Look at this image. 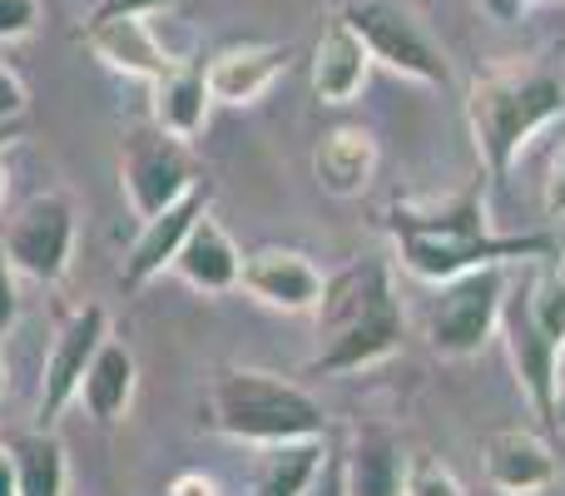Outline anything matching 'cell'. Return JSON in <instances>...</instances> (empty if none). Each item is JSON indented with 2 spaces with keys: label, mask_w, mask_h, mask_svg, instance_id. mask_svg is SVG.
Instances as JSON below:
<instances>
[{
  "label": "cell",
  "mask_w": 565,
  "mask_h": 496,
  "mask_svg": "<svg viewBox=\"0 0 565 496\" xmlns=\"http://www.w3.org/2000/svg\"><path fill=\"white\" fill-rule=\"evenodd\" d=\"M511 268L507 263H481L457 278L431 283L427 308V342L437 358H477L501 328V303H507Z\"/></svg>",
  "instance_id": "obj_5"
},
{
  "label": "cell",
  "mask_w": 565,
  "mask_h": 496,
  "mask_svg": "<svg viewBox=\"0 0 565 496\" xmlns=\"http://www.w3.org/2000/svg\"><path fill=\"white\" fill-rule=\"evenodd\" d=\"M372 50L348 20H332L328 30L318 35L312 45V95L322 105H352V99L367 89V75H372Z\"/></svg>",
  "instance_id": "obj_16"
},
{
  "label": "cell",
  "mask_w": 565,
  "mask_h": 496,
  "mask_svg": "<svg viewBox=\"0 0 565 496\" xmlns=\"http://www.w3.org/2000/svg\"><path fill=\"white\" fill-rule=\"evenodd\" d=\"M179 0H95L89 20H115V15H164Z\"/></svg>",
  "instance_id": "obj_28"
},
{
  "label": "cell",
  "mask_w": 565,
  "mask_h": 496,
  "mask_svg": "<svg viewBox=\"0 0 565 496\" xmlns=\"http://www.w3.org/2000/svg\"><path fill=\"white\" fill-rule=\"evenodd\" d=\"M10 457H15V482H20V496H65L70 487V462H65V447L50 428H35V432H20V437L6 442Z\"/></svg>",
  "instance_id": "obj_23"
},
{
  "label": "cell",
  "mask_w": 565,
  "mask_h": 496,
  "mask_svg": "<svg viewBox=\"0 0 565 496\" xmlns=\"http://www.w3.org/2000/svg\"><path fill=\"white\" fill-rule=\"evenodd\" d=\"M169 496H218V482L204 477V472H184V477H174Z\"/></svg>",
  "instance_id": "obj_30"
},
{
  "label": "cell",
  "mask_w": 565,
  "mask_h": 496,
  "mask_svg": "<svg viewBox=\"0 0 565 496\" xmlns=\"http://www.w3.org/2000/svg\"><path fill=\"white\" fill-rule=\"evenodd\" d=\"M521 6H531V0H521Z\"/></svg>",
  "instance_id": "obj_36"
},
{
  "label": "cell",
  "mask_w": 565,
  "mask_h": 496,
  "mask_svg": "<svg viewBox=\"0 0 565 496\" xmlns=\"http://www.w3.org/2000/svg\"><path fill=\"white\" fill-rule=\"evenodd\" d=\"M481 467H487V482L501 496H541L556 487V477H561L556 447L531 428L491 432L487 447H481Z\"/></svg>",
  "instance_id": "obj_13"
},
{
  "label": "cell",
  "mask_w": 565,
  "mask_h": 496,
  "mask_svg": "<svg viewBox=\"0 0 565 496\" xmlns=\"http://www.w3.org/2000/svg\"><path fill=\"white\" fill-rule=\"evenodd\" d=\"M322 283L328 278H322V268L308 253L282 244L244 253V268H238V288L274 313H312L322 298Z\"/></svg>",
  "instance_id": "obj_11"
},
{
  "label": "cell",
  "mask_w": 565,
  "mask_h": 496,
  "mask_svg": "<svg viewBox=\"0 0 565 496\" xmlns=\"http://www.w3.org/2000/svg\"><path fill=\"white\" fill-rule=\"evenodd\" d=\"M258 477L254 496H312L322 467H328V447L322 437H302V442H278V447H258Z\"/></svg>",
  "instance_id": "obj_22"
},
{
  "label": "cell",
  "mask_w": 565,
  "mask_h": 496,
  "mask_svg": "<svg viewBox=\"0 0 565 496\" xmlns=\"http://www.w3.org/2000/svg\"><path fill=\"white\" fill-rule=\"evenodd\" d=\"M407 457L387 432H358L352 452L342 457V496H402Z\"/></svg>",
  "instance_id": "obj_21"
},
{
  "label": "cell",
  "mask_w": 565,
  "mask_h": 496,
  "mask_svg": "<svg viewBox=\"0 0 565 496\" xmlns=\"http://www.w3.org/2000/svg\"><path fill=\"white\" fill-rule=\"evenodd\" d=\"M105 338H109V313L99 308V303H79V308L60 323L55 342H50V352H45V368H40V402H35L40 428H50V422L79 398L85 368L95 362Z\"/></svg>",
  "instance_id": "obj_9"
},
{
  "label": "cell",
  "mask_w": 565,
  "mask_h": 496,
  "mask_svg": "<svg viewBox=\"0 0 565 496\" xmlns=\"http://www.w3.org/2000/svg\"><path fill=\"white\" fill-rule=\"evenodd\" d=\"M0 496H20V482H15V457H10V447H0Z\"/></svg>",
  "instance_id": "obj_31"
},
{
  "label": "cell",
  "mask_w": 565,
  "mask_h": 496,
  "mask_svg": "<svg viewBox=\"0 0 565 496\" xmlns=\"http://www.w3.org/2000/svg\"><path fill=\"white\" fill-rule=\"evenodd\" d=\"M149 95H154L149 119H154L159 129H169V135H179V139L204 135L209 105H214V89H209L204 65H194V60H174V65L149 85Z\"/></svg>",
  "instance_id": "obj_20"
},
{
  "label": "cell",
  "mask_w": 565,
  "mask_h": 496,
  "mask_svg": "<svg viewBox=\"0 0 565 496\" xmlns=\"http://www.w3.org/2000/svg\"><path fill=\"white\" fill-rule=\"evenodd\" d=\"M292 50L288 45H268V40H248V45H228L218 50L214 60L204 65L209 89H214V105H258L268 89L282 80Z\"/></svg>",
  "instance_id": "obj_15"
},
{
  "label": "cell",
  "mask_w": 565,
  "mask_h": 496,
  "mask_svg": "<svg viewBox=\"0 0 565 496\" xmlns=\"http://www.w3.org/2000/svg\"><path fill=\"white\" fill-rule=\"evenodd\" d=\"M487 184L491 179L477 169L467 189L447 199H402L387 209V234L397 244V258L412 278L441 283L457 278L481 263H536L556 253L551 234H497L487 209Z\"/></svg>",
  "instance_id": "obj_1"
},
{
  "label": "cell",
  "mask_w": 565,
  "mask_h": 496,
  "mask_svg": "<svg viewBox=\"0 0 565 496\" xmlns=\"http://www.w3.org/2000/svg\"><path fill=\"white\" fill-rule=\"evenodd\" d=\"M0 249L15 273L35 283H60L70 273V253H75V199L60 189L30 194L25 204H15L0 219Z\"/></svg>",
  "instance_id": "obj_7"
},
{
  "label": "cell",
  "mask_w": 565,
  "mask_h": 496,
  "mask_svg": "<svg viewBox=\"0 0 565 496\" xmlns=\"http://www.w3.org/2000/svg\"><path fill=\"white\" fill-rule=\"evenodd\" d=\"M0 392H6V358H0Z\"/></svg>",
  "instance_id": "obj_35"
},
{
  "label": "cell",
  "mask_w": 565,
  "mask_h": 496,
  "mask_svg": "<svg viewBox=\"0 0 565 496\" xmlns=\"http://www.w3.org/2000/svg\"><path fill=\"white\" fill-rule=\"evenodd\" d=\"M501 342H507V358H511V372H516L521 392H526L531 412L551 422L556 412V378H561V358L565 348L556 338L541 333V323L531 318L526 308V293H521V278L507 283V303H501Z\"/></svg>",
  "instance_id": "obj_10"
},
{
  "label": "cell",
  "mask_w": 565,
  "mask_h": 496,
  "mask_svg": "<svg viewBox=\"0 0 565 496\" xmlns=\"http://www.w3.org/2000/svg\"><path fill=\"white\" fill-rule=\"evenodd\" d=\"M312 179L332 199H362L377 179V139L362 125H338L312 149Z\"/></svg>",
  "instance_id": "obj_17"
},
{
  "label": "cell",
  "mask_w": 565,
  "mask_h": 496,
  "mask_svg": "<svg viewBox=\"0 0 565 496\" xmlns=\"http://www.w3.org/2000/svg\"><path fill=\"white\" fill-rule=\"evenodd\" d=\"M85 45L99 55V65H109L125 80H145L154 85L174 55L159 40L154 15H115V20H85Z\"/></svg>",
  "instance_id": "obj_14"
},
{
  "label": "cell",
  "mask_w": 565,
  "mask_h": 496,
  "mask_svg": "<svg viewBox=\"0 0 565 496\" xmlns=\"http://www.w3.org/2000/svg\"><path fill=\"white\" fill-rule=\"evenodd\" d=\"M551 125H565V75L541 60L481 70L467 85V129L491 184H507L521 149Z\"/></svg>",
  "instance_id": "obj_3"
},
{
  "label": "cell",
  "mask_w": 565,
  "mask_h": 496,
  "mask_svg": "<svg viewBox=\"0 0 565 496\" xmlns=\"http://www.w3.org/2000/svg\"><path fill=\"white\" fill-rule=\"evenodd\" d=\"M551 268H556L561 283H565V244H556V253H551Z\"/></svg>",
  "instance_id": "obj_33"
},
{
  "label": "cell",
  "mask_w": 565,
  "mask_h": 496,
  "mask_svg": "<svg viewBox=\"0 0 565 496\" xmlns=\"http://www.w3.org/2000/svg\"><path fill=\"white\" fill-rule=\"evenodd\" d=\"M199 184H204V175H199V159L189 149V139L159 129L154 119L129 125L119 135V189H125L135 219H149L159 209L179 204Z\"/></svg>",
  "instance_id": "obj_6"
},
{
  "label": "cell",
  "mask_w": 565,
  "mask_h": 496,
  "mask_svg": "<svg viewBox=\"0 0 565 496\" xmlns=\"http://www.w3.org/2000/svg\"><path fill=\"white\" fill-rule=\"evenodd\" d=\"M402 496H467V492H461V482L451 477V467H441L437 457H407Z\"/></svg>",
  "instance_id": "obj_24"
},
{
  "label": "cell",
  "mask_w": 565,
  "mask_h": 496,
  "mask_svg": "<svg viewBox=\"0 0 565 496\" xmlns=\"http://www.w3.org/2000/svg\"><path fill=\"white\" fill-rule=\"evenodd\" d=\"M204 209H209V184H199V189H189L179 204H169V209H159V214L139 219V239L129 244L125 263H119V288L139 293V288H149V283H154L164 268H174L179 249H184L189 229H194V219L204 214Z\"/></svg>",
  "instance_id": "obj_12"
},
{
  "label": "cell",
  "mask_w": 565,
  "mask_h": 496,
  "mask_svg": "<svg viewBox=\"0 0 565 496\" xmlns=\"http://www.w3.org/2000/svg\"><path fill=\"white\" fill-rule=\"evenodd\" d=\"M30 109V95H25V80L0 60V129H15Z\"/></svg>",
  "instance_id": "obj_25"
},
{
  "label": "cell",
  "mask_w": 565,
  "mask_h": 496,
  "mask_svg": "<svg viewBox=\"0 0 565 496\" xmlns=\"http://www.w3.org/2000/svg\"><path fill=\"white\" fill-rule=\"evenodd\" d=\"M204 428L248 447L328 437V412L308 388L264 368H218L204 398Z\"/></svg>",
  "instance_id": "obj_4"
},
{
  "label": "cell",
  "mask_w": 565,
  "mask_h": 496,
  "mask_svg": "<svg viewBox=\"0 0 565 496\" xmlns=\"http://www.w3.org/2000/svg\"><path fill=\"white\" fill-rule=\"evenodd\" d=\"M312 323H318V352H312L308 372L338 378V372H362L392 358L402 348V328H407L392 263L367 253V258H352L348 268H338L322 283Z\"/></svg>",
  "instance_id": "obj_2"
},
{
  "label": "cell",
  "mask_w": 565,
  "mask_h": 496,
  "mask_svg": "<svg viewBox=\"0 0 565 496\" xmlns=\"http://www.w3.org/2000/svg\"><path fill=\"white\" fill-rule=\"evenodd\" d=\"M40 20V0H0V40H25Z\"/></svg>",
  "instance_id": "obj_27"
},
{
  "label": "cell",
  "mask_w": 565,
  "mask_h": 496,
  "mask_svg": "<svg viewBox=\"0 0 565 496\" xmlns=\"http://www.w3.org/2000/svg\"><path fill=\"white\" fill-rule=\"evenodd\" d=\"M541 214L565 219V139L556 145V155H551L546 179H541Z\"/></svg>",
  "instance_id": "obj_26"
},
{
  "label": "cell",
  "mask_w": 565,
  "mask_h": 496,
  "mask_svg": "<svg viewBox=\"0 0 565 496\" xmlns=\"http://www.w3.org/2000/svg\"><path fill=\"white\" fill-rule=\"evenodd\" d=\"M342 20L367 40L372 60L387 65L392 75L417 80V85H447L451 80L441 50L431 45V35L412 20V10L397 6V0H342Z\"/></svg>",
  "instance_id": "obj_8"
},
{
  "label": "cell",
  "mask_w": 565,
  "mask_h": 496,
  "mask_svg": "<svg viewBox=\"0 0 565 496\" xmlns=\"http://www.w3.org/2000/svg\"><path fill=\"white\" fill-rule=\"evenodd\" d=\"M551 428L565 432V358H561V378H556V412H551Z\"/></svg>",
  "instance_id": "obj_32"
},
{
  "label": "cell",
  "mask_w": 565,
  "mask_h": 496,
  "mask_svg": "<svg viewBox=\"0 0 565 496\" xmlns=\"http://www.w3.org/2000/svg\"><path fill=\"white\" fill-rule=\"evenodd\" d=\"M20 318V288H15V268H10L6 249H0V338L15 328Z\"/></svg>",
  "instance_id": "obj_29"
},
{
  "label": "cell",
  "mask_w": 565,
  "mask_h": 496,
  "mask_svg": "<svg viewBox=\"0 0 565 496\" xmlns=\"http://www.w3.org/2000/svg\"><path fill=\"white\" fill-rule=\"evenodd\" d=\"M238 268H244V253L228 239V229L204 209L194 219V229H189L184 249H179L174 273L199 293H228L238 288Z\"/></svg>",
  "instance_id": "obj_19"
},
{
  "label": "cell",
  "mask_w": 565,
  "mask_h": 496,
  "mask_svg": "<svg viewBox=\"0 0 565 496\" xmlns=\"http://www.w3.org/2000/svg\"><path fill=\"white\" fill-rule=\"evenodd\" d=\"M6 184H10V175H6V159H0V204H6Z\"/></svg>",
  "instance_id": "obj_34"
},
{
  "label": "cell",
  "mask_w": 565,
  "mask_h": 496,
  "mask_svg": "<svg viewBox=\"0 0 565 496\" xmlns=\"http://www.w3.org/2000/svg\"><path fill=\"white\" fill-rule=\"evenodd\" d=\"M135 388H139V362H135V352H129V342L105 338L95 362L85 368V382H79L75 402H85V412L99 428H115V422H125L129 408H135Z\"/></svg>",
  "instance_id": "obj_18"
}]
</instances>
